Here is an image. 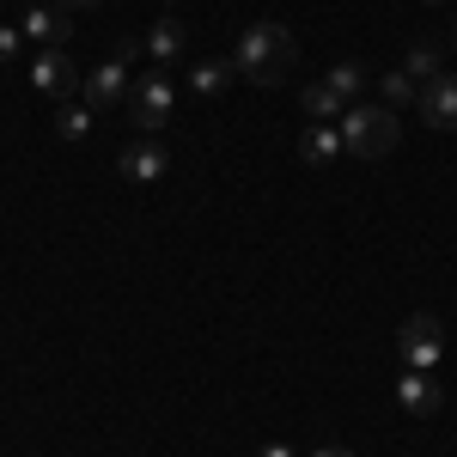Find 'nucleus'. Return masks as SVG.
<instances>
[{
    "label": "nucleus",
    "instance_id": "obj_1",
    "mask_svg": "<svg viewBox=\"0 0 457 457\" xmlns=\"http://www.w3.org/2000/svg\"><path fill=\"white\" fill-rule=\"evenodd\" d=\"M293 55H299V43H293V31L287 25H275V19H262V25H250L245 37H238V55H232V68L245 73L250 86H281L287 73H293Z\"/></svg>",
    "mask_w": 457,
    "mask_h": 457
},
{
    "label": "nucleus",
    "instance_id": "obj_2",
    "mask_svg": "<svg viewBox=\"0 0 457 457\" xmlns=\"http://www.w3.org/2000/svg\"><path fill=\"white\" fill-rule=\"evenodd\" d=\"M403 129H396V110L390 104H348L342 110V146L360 153V159H385L396 153Z\"/></svg>",
    "mask_w": 457,
    "mask_h": 457
},
{
    "label": "nucleus",
    "instance_id": "obj_3",
    "mask_svg": "<svg viewBox=\"0 0 457 457\" xmlns=\"http://www.w3.org/2000/svg\"><path fill=\"white\" fill-rule=\"evenodd\" d=\"M171 110H177V86L165 73H146V79L129 86V116H135L141 135H159V129L171 122Z\"/></svg>",
    "mask_w": 457,
    "mask_h": 457
},
{
    "label": "nucleus",
    "instance_id": "obj_4",
    "mask_svg": "<svg viewBox=\"0 0 457 457\" xmlns=\"http://www.w3.org/2000/svg\"><path fill=\"white\" fill-rule=\"evenodd\" d=\"M396 348L409 360V372H433L439 366V353H445V323L433 312H415L403 329H396Z\"/></svg>",
    "mask_w": 457,
    "mask_h": 457
},
{
    "label": "nucleus",
    "instance_id": "obj_5",
    "mask_svg": "<svg viewBox=\"0 0 457 457\" xmlns=\"http://www.w3.org/2000/svg\"><path fill=\"white\" fill-rule=\"evenodd\" d=\"M31 86L43 92V98H62V104H68L86 79H79V68L68 62V49H43V55L31 62Z\"/></svg>",
    "mask_w": 457,
    "mask_h": 457
},
{
    "label": "nucleus",
    "instance_id": "obj_6",
    "mask_svg": "<svg viewBox=\"0 0 457 457\" xmlns=\"http://www.w3.org/2000/svg\"><path fill=\"white\" fill-rule=\"evenodd\" d=\"M415 110H421L427 129H457V73H439L415 92Z\"/></svg>",
    "mask_w": 457,
    "mask_h": 457
},
{
    "label": "nucleus",
    "instance_id": "obj_7",
    "mask_svg": "<svg viewBox=\"0 0 457 457\" xmlns=\"http://www.w3.org/2000/svg\"><path fill=\"white\" fill-rule=\"evenodd\" d=\"M165 171H171V153H165L159 135H141V141L122 153V177H129V183H159Z\"/></svg>",
    "mask_w": 457,
    "mask_h": 457
},
{
    "label": "nucleus",
    "instance_id": "obj_8",
    "mask_svg": "<svg viewBox=\"0 0 457 457\" xmlns=\"http://www.w3.org/2000/svg\"><path fill=\"white\" fill-rule=\"evenodd\" d=\"M79 92H86V110H110L116 98H129V68H122V55L104 62V68H92Z\"/></svg>",
    "mask_w": 457,
    "mask_h": 457
},
{
    "label": "nucleus",
    "instance_id": "obj_9",
    "mask_svg": "<svg viewBox=\"0 0 457 457\" xmlns=\"http://www.w3.org/2000/svg\"><path fill=\"white\" fill-rule=\"evenodd\" d=\"M396 403H403L409 415H439L445 396H439V378H433V372H403V378H396Z\"/></svg>",
    "mask_w": 457,
    "mask_h": 457
},
{
    "label": "nucleus",
    "instance_id": "obj_10",
    "mask_svg": "<svg viewBox=\"0 0 457 457\" xmlns=\"http://www.w3.org/2000/svg\"><path fill=\"white\" fill-rule=\"evenodd\" d=\"M19 31L31 37V43H43V49H62V43H68V12H62V6H31V12H25V19H19Z\"/></svg>",
    "mask_w": 457,
    "mask_h": 457
},
{
    "label": "nucleus",
    "instance_id": "obj_11",
    "mask_svg": "<svg viewBox=\"0 0 457 457\" xmlns=\"http://www.w3.org/2000/svg\"><path fill=\"white\" fill-rule=\"evenodd\" d=\"M336 153H348V146H342V129H329V122H312V129L299 135V159H305V165H329Z\"/></svg>",
    "mask_w": 457,
    "mask_h": 457
},
{
    "label": "nucleus",
    "instance_id": "obj_12",
    "mask_svg": "<svg viewBox=\"0 0 457 457\" xmlns=\"http://www.w3.org/2000/svg\"><path fill=\"white\" fill-rule=\"evenodd\" d=\"M183 49H189V31H183L177 19H159L153 37H146V55H153V62H177Z\"/></svg>",
    "mask_w": 457,
    "mask_h": 457
},
{
    "label": "nucleus",
    "instance_id": "obj_13",
    "mask_svg": "<svg viewBox=\"0 0 457 457\" xmlns=\"http://www.w3.org/2000/svg\"><path fill=\"white\" fill-rule=\"evenodd\" d=\"M299 104H305V116H312V122H329V116H342V110H348L342 98H336V92H329V86H323V79L299 92Z\"/></svg>",
    "mask_w": 457,
    "mask_h": 457
},
{
    "label": "nucleus",
    "instance_id": "obj_14",
    "mask_svg": "<svg viewBox=\"0 0 457 457\" xmlns=\"http://www.w3.org/2000/svg\"><path fill=\"white\" fill-rule=\"evenodd\" d=\"M226 79H232V62H195V73H189V86H195L202 98H220Z\"/></svg>",
    "mask_w": 457,
    "mask_h": 457
},
{
    "label": "nucleus",
    "instance_id": "obj_15",
    "mask_svg": "<svg viewBox=\"0 0 457 457\" xmlns=\"http://www.w3.org/2000/svg\"><path fill=\"white\" fill-rule=\"evenodd\" d=\"M323 86H329V92H336L342 104H353V98H360V86H366V73H360V62H336Z\"/></svg>",
    "mask_w": 457,
    "mask_h": 457
},
{
    "label": "nucleus",
    "instance_id": "obj_16",
    "mask_svg": "<svg viewBox=\"0 0 457 457\" xmlns=\"http://www.w3.org/2000/svg\"><path fill=\"white\" fill-rule=\"evenodd\" d=\"M55 135L86 141V135H92V110H86V104H62V110H55Z\"/></svg>",
    "mask_w": 457,
    "mask_h": 457
},
{
    "label": "nucleus",
    "instance_id": "obj_17",
    "mask_svg": "<svg viewBox=\"0 0 457 457\" xmlns=\"http://www.w3.org/2000/svg\"><path fill=\"white\" fill-rule=\"evenodd\" d=\"M403 73H409L415 86H427V79H439V49H415V55L403 62Z\"/></svg>",
    "mask_w": 457,
    "mask_h": 457
},
{
    "label": "nucleus",
    "instance_id": "obj_18",
    "mask_svg": "<svg viewBox=\"0 0 457 457\" xmlns=\"http://www.w3.org/2000/svg\"><path fill=\"white\" fill-rule=\"evenodd\" d=\"M415 92H421V86H415V79H409L403 68H396V73H385V104H390V110H396V104H409Z\"/></svg>",
    "mask_w": 457,
    "mask_h": 457
},
{
    "label": "nucleus",
    "instance_id": "obj_19",
    "mask_svg": "<svg viewBox=\"0 0 457 457\" xmlns=\"http://www.w3.org/2000/svg\"><path fill=\"white\" fill-rule=\"evenodd\" d=\"M19 43H25V37L12 31V25H0V62H12V55H19Z\"/></svg>",
    "mask_w": 457,
    "mask_h": 457
},
{
    "label": "nucleus",
    "instance_id": "obj_20",
    "mask_svg": "<svg viewBox=\"0 0 457 457\" xmlns=\"http://www.w3.org/2000/svg\"><path fill=\"white\" fill-rule=\"evenodd\" d=\"M256 457H299V452H293V445H262Z\"/></svg>",
    "mask_w": 457,
    "mask_h": 457
},
{
    "label": "nucleus",
    "instance_id": "obj_21",
    "mask_svg": "<svg viewBox=\"0 0 457 457\" xmlns=\"http://www.w3.org/2000/svg\"><path fill=\"white\" fill-rule=\"evenodd\" d=\"M62 12H86V6H98V0H55Z\"/></svg>",
    "mask_w": 457,
    "mask_h": 457
},
{
    "label": "nucleus",
    "instance_id": "obj_22",
    "mask_svg": "<svg viewBox=\"0 0 457 457\" xmlns=\"http://www.w3.org/2000/svg\"><path fill=\"white\" fill-rule=\"evenodd\" d=\"M312 457H353L348 445H323V452H312Z\"/></svg>",
    "mask_w": 457,
    "mask_h": 457
},
{
    "label": "nucleus",
    "instance_id": "obj_23",
    "mask_svg": "<svg viewBox=\"0 0 457 457\" xmlns=\"http://www.w3.org/2000/svg\"><path fill=\"white\" fill-rule=\"evenodd\" d=\"M452 43H457V31H452Z\"/></svg>",
    "mask_w": 457,
    "mask_h": 457
}]
</instances>
